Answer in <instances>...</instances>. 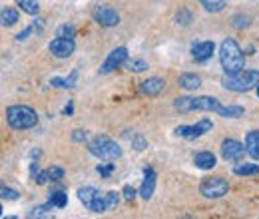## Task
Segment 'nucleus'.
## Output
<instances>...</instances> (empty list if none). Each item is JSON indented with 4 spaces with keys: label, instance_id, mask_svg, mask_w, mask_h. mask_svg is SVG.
<instances>
[{
    "label": "nucleus",
    "instance_id": "nucleus-1",
    "mask_svg": "<svg viewBox=\"0 0 259 219\" xmlns=\"http://www.w3.org/2000/svg\"><path fill=\"white\" fill-rule=\"evenodd\" d=\"M174 108L182 114H190V112H215L223 118H241L245 114V110L241 106H221L219 100L211 98V96H199V98H190V96H182L176 98Z\"/></svg>",
    "mask_w": 259,
    "mask_h": 219
},
{
    "label": "nucleus",
    "instance_id": "nucleus-2",
    "mask_svg": "<svg viewBox=\"0 0 259 219\" xmlns=\"http://www.w3.org/2000/svg\"><path fill=\"white\" fill-rule=\"evenodd\" d=\"M219 62H221V68L225 70V74H235V72L243 70L245 58H243V52H241L239 44L233 38H227V40L221 42Z\"/></svg>",
    "mask_w": 259,
    "mask_h": 219
},
{
    "label": "nucleus",
    "instance_id": "nucleus-3",
    "mask_svg": "<svg viewBox=\"0 0 259 219\" xmlns=\"http://www.w3.org/2000/svg\"><path fill=\"white\" fill-rule=\"evenodd\" d=\"M6 122L14 130H30L38 124V114L30 106H10L6 110Z\"/></svg>",
    "mask_w": 259,
    "mask_h": 219
},
{
    "label": "nucleus",
    "instance_id": "nucleus-4",
    "mask_svg": "<svg viewBox=\"0 0 259 219\" xmlns=\"http://www.w3.org/2000/svg\"><path fill=\"white\" fill-rule=\"evenodd\" d=\"M225 90L231 92H249L259 84V72L257 70H239L235 74H227L221 80Z\"/></svg>",
    "mask_w": 259,
    "mask_h": 219
},
{
    "label": "nucleus",
    "instance_id": "nucleus-5",
    "mask_svg": "<svg viewBox=\"0 0 259 219\" xmlns=\"http://www.w3.org/2000/svg\"><path fill=\"white\" fill-rule=\"evenodd\" d=\"M88 150L92 156H96L100 160H108V162H116L122 156V148L114 140H110L108 136H96L88 144Z\"/></svg>",
    "mask_w": 259,
    "mask_h": 219
},
{
    "label": "nucleus",
    "instance_id": "nucleus-6",
    "mask_svg": "<svg viewBox=\"0 0 259 219\" xmlns=\"http://www.w3.org/2000/svg\"><path fill=\"white\" fill-rule=\"evenodd\" d=\"M227 189H229V185H227V181H225L223 177H207V179H203V183L199 185L201 195H205V197H209V199L223 197V195L227 193Z\"/></svg>",
    "mask_w": 259,
    "mask_h": 219
},
{
    "label": "nucleus",
    "instance_id": "nucleus-7",
    "mask_svg": "<svg viewBox=\"0 0 259 219\" xmlns=\"http://www.w3.org/2000/svg\"><path fill=\"white\" fill-rule=\"evenodd\" d=\"M211 128H213V124L203 118V120H199L195 126H178V128H176V136L186 138V140H195V138H201L203 134L211 132Z\"/></svg>",
    "mask_w": 259,
    "mask_h": 219
},
{
    "label": "nucleus",
    "instance_id": "nucleus-8",
    "mask_svg": "<svg viewBox=\"0 0 259 219\" xmlns=\"http://www.w3.org/2000/svg\"><path fill=\"white\" fill-rule=\"evenodd\" d=\"M128 62V50L126 48H116L114 52H110V56L106 58V62L100 68V74H110L112 70L124 66Z\"/></svg>",
    "mask_w": 259,
    "mask_h": 219
},
{
    "label": "nucleus",
    "instance_id": "nucleus-9",
    "mask_svg": "<svg viewBox=\"0 0 259 219\" xmlns=\"http://www.w3.org/2000/svg\"><path fill=\"white\" fill-rule=\"evenodd\" d=\"M243 154H245V148L237 142V140H225L221 144V156L227 160V162H241L243 160Z\"/></svg>",
    "mask_w": 259,
    "mask_h": 219
},
{
    "label": "nucleus",
    "instance_id": "nucleus-10",
    "mask_svg": "<svg viewBox=\"0 0 259 219\" xmlns=\"http://www.w3.org/2000/svg\"><path fill=\"white\" fill-rule=\"evenodd\" d=\"M74 40L72 38H54L52 42H50V52L56 56V58H68V56H72V52H74Z\"/></svg>",
    "mask_w": 259,
    "mask_h": 219
},
{
    "label": "nucleus",
    "instance_id": "nucleus-11",
    "mask_svg": "<svg viewBox=\"0 0 259 219\" xmlns=\"http://www.w3.org/2000/svg\"><path fill=\"white\" fill-rule=\"evenodd\" d=\"M154 189H156V171L152 167H146L144 169V181H142V187H140V195L144 199H152Z\"/></svg>",
    "mask_w": 259,
    "mask_h": 219
},
{
    "label": "nucleus",
    "instance_id": "nucleus-12",
    "mask_svg": "<svg viewBox=\"0 0 259 219\" xmlns=\"http://www.w3.org/2000/svg\"><path fill=\"white\" fill-rule=\"evenodd\" d=\"M96 22L102 24V26H116L120 22V16H118V12L114 8L106 6V8L96 10Z\"/></svg>",
    "mask_w": 259,
    "mask_h": 219
},
{
    "label": "nucleus",
    "instance_id": "nucleus-13",
    "mask_svg": "<svg viewBox=\"0 0 259 219\" xmlns=\"http://www.w3.org/2000/svg\"><path fill=\"white\" fill-rule=\"evenodd\" d=\"M164 88H166V82L162 78H148L146 82H142L140 92L146 94V96H158Z\"/></svg>",
    "mask_w": 259,
    "mask_h": 219
},
{
    "label": "nucleus",
    "instance_id": "nucleus-14",
    "mask_svg": "<svg viewBox=\"0 0 259 219\" xmlns=\"http://www.w3.org/2000/svg\"><path fill=\"white\" fill-rule=\"evenodd\" d=\"M213 50H215L213 42H197L194 46V58L197 62H207L213 56Z\"/></svg>",
    "mask_w": 259,
    "mask_h": 219
},
{
    "label": "nucleus",
    "instance_id": "nucleus-15",
    "mask_svg": "<svg viewBox=\"0 0 259 219\" xmlns=\"http://www.w3.org/2000/svg\"><path fill=\"white\" fill-rule=\"evenodd\" d=\"M245 152L253 160H259V132L257 130L247 132V136H245Z\"/></svg>",
    "mask_w": 259,
    "mask_h": 219
},
{
    "label": "nucleus",
    "instance_id": "nucleus-16",
    "mask_svg": "<svg viewBox=\"0 0 259 219\" xmlns=\"http://www.w3.org/2000/svg\"><path fill=\"white\" fill-rule=\"evenodd\" d=\"M194 164L199 169H211V167H215V156L211 152H199L194 156Z\"/></svg>",
    "mask_w": 259,
    "mask_h": 219
},
{
    "label": "nucleus",
    "instance_id": "nucleus-17",
    "mask_svg": "<svg viewBox=\"0 0 259 219\" xmlns=\"http://www.w3.org/2000/svg\"><path fill=\"white\" fill-rule=\"evenodd\" d=\"M180 86L184 90H197L201 86V80L195 74H184V76H180Z\"/></svg>",
    "mask_w": 259,
    "mask_h": 219
},
{
    "label": "nucleus",
    "instance_id": "nucleus-18",
    "mask_svg": "<svg viewBox=\"0 0 259 219\" xmlns=\"http://www.w3.org/2000/svg\"><path fill=\"white\" fill-rule=\"evenodd\" d=\"M96 195H98V189L92 187V185H86V187H80V189H78V197H80V201H82L86 207L96 199Z\"/></svg>",
    "mask_w": 259,
    "mask_h": 219
},
{
    "label": "nucleus",
    "instance_id": "nucleus-19",
    "mask_svg": "<svg viewBox=\"0 0 259 219\" xmlns=\"http://www.w3.org/2000/svg\"><path fill=\"white\" fill-rule=\"evenodd\" d=\"M18 22V12L14 8H4L2 12H0V24L2 26H14Z\"/></svg>",
    "mask_w": 259,
    "mask_h": 219
},
{
    "label": "nucleus",
    "instance_id": "nucleus-20",
    "mask_svg": "<svg viewBox=\"0 0 259 219\" xmlns=\"http://www.w3.org/2000/svg\"><path fill=\"white\" fill-rule=\"evenodd\" d=\"M76 80H78V72L74 70L72 74H70V78H52L50 80V84L52 86H56V88H74L76 86Z\"/></svg>",
    "mask_w": 259,
    "mask_h": 219
},
{
    "label": "nucleus",
    "instance_id": "nucleus-21",
    "mask_svg": "<svg viewBox=\"0 0 259 219\" xmlns=\"http://www.w3.org/2000/svg\"><path fill=\"white\" fill-rule=\"evenodd\" d=\"M235 175H257L259 173V165L257 164H239L235 165Z\"/></svg>",
    "mask_w": 259,
    "mask_h": 219
},
{
    "label": "nucleus",
    "instance_id": "nucleus-22",
    "mask_svg": "<svg viewBox=\"0 0 259 219\" xmlns=\"http://www.w3.org/2000/svg\"><path fill=\"white\" fill-rule=\"evenodd\" d=\"M16 4H18L26 14H38V10H40L38 0H16Z\"/></svg>",
    "mask_w": 259,
    "mask_h": 219
},
{
    "label": "nucleus",
    "instance_id": "nucleus-23",
    "mask_svg": "<svg viewBox=\"0 0 259 219\" xmlns=\"http://www.w3.org/2000/svg\"><path fill=\"white\" fill-rule=\"evenodd\" d=\"M199 2L203 4V8H205L207 12H219V10L225 8L227 0H199Z\"/></svg>",
    "mask_w": 259,
    "mask_h": 219
},
{
    "label": "nucleus",
    "instance_id": "nucleus-24",
    "mask_svg": "<svg viewBox=\"0 0 259 219\" xmlns=\"http://www.w3.org/2000/svg\"><path fill=\"white\" fill-rule=\"evenodd\" d=\"M66 203H68V195L64 191H52L50 193V205L62 209V207H66Z\"/></svg>",
    "mask_w": 259,
    "mask_h": 219
},
{
    "label": "nucleus",
    "instance_id": "nucleus-25",
    "mask_svg": "<svg viewBox=\"0 0 259 219\" xmlns=\"http://www.w3.org/2000/svg\"><path fill=\"white\" fill-rule=\"evenodd\" d=\"M88 209L92 211V213H104V211H108V207H106V199H104V195H96V199L88 205Z\"/></svg>",
    "mask_w": 259,
    "mask_h": 219
},
{
    "label": "nucleus",
    "instance_id": "nucleus-26",
    "mask_svg": "<svg viewBox=\"0 0 259 219\" xmlns=\"http://www.w3.org/2000/svg\"><path fill=\"white\" fill-rule=\"evenodd\" d=\"M128 70H132V72H144L146 68H148V64L142 60V58H132V60H130L128 58Z\"/></svg>",
    "mask_w": 259,
    "mask_h": 219
},
{
    "label": "nucleus",
    "instance_id": "nucleus-27",
    "mask_svg": "<svg viewBox=\"0 0 259 219\" xmlns=\"http://www.w3.org/2000/svg\"><path fill=\"white\" fill-rule=\"evenodd\" d=\"M74 34H76V30H74L72 24H62V26L56 30V36H60V38H72Z\"/></svg>",
    "mask_w": 259,
    "mask_h": 219
},
{
    "label": "nucleus",
    "instance_id": "nucleus-28",
    "mask_svg": "<svg viewBox=\"0 0 259 219\" xmlns=\"http://www.w3.org/2000/svg\"><path fill=\"white\" fill-rule=\"evenodd\" d=\"M104 199H106V207H108V209H114V207L120 203V197H118L116 191H108V193L104 195Z\"/></svg>",
    "mask_w": 259,
    "mask_h": 219
},
{
    "label": "nucleus",
    "instance_id": "nucleus-29",
    "mask_svg": "<svg viewBox=\"0 0 259 219\" xmlns=\"http://www.w3.org/2000/svg\"><path fill=\"white\" fill-rule=\"evenodd\" d=\"M46 171H48V177H50L52 181H58V179H62V177H64V169H62V167L52 165V167H48Z\"/></svg>",
    "mask_w": 259,
    "mask_h": 219
},
{
    "label": "nucleus",
    "instance_id": "nucleus-30",
    "mask_svg": "<svg viewBox=\"0 0 259 219\" xmlns=\"http://www.w3.org/2000/svg\"><path fill=\"white\" fill-rule=\"evenodd\" d=\"M0 197H4V199H16L18 197V191L10 189V187H4V185H0Z\"/></svg>",
    "mask_w": 259,
    "mask_h": 219
},
{
    "label": "nucleus",
    "instance_id": "nucleus-31",
    "mask_svg": "<svg viewBox=\"0 0 259 219\" xmlns=\"http://www.w3.org/2000/svg\"><path fill=\"white\" fill-rule=\"evenodd\" d=\"M72 140H74V142H86V140H88V132H84V130H76V132L72 134Z\"/></svg>",
    "mask_w": 259,
    "mask_h": 219
},
{
    "label": "nucleus",
    "instance_id": "nucleus-32",
    "mask_svg": "<svg viewBox=\"0 0 259 219\" xmlns=\"http://www.w3.org/2000/svg\"><path fill=\"white\" fill-rule=\"evenodd\" d=\"M112 171H114V164H108V165H98V173H100V175H104V177H108Z\"/></svg>",
    "mask_w": 259,
    "mask_h": 219
},
{
    "label": "nucleus",
    "instance_id": "nucleus-33",
    "mask_svg": "<svg viewBox=\"0 0 259 219\" xmlns=\"http://www.w3.org/2000/svg\"><path fill=\"white\" fill-rule=\"evenodd\" d=\"M122 193H124V197H126L128 201H132V199L136 197V189H134V187H130V185H126V187L122 189Z\"/></svg>",
    "mask_w": 259,
    "mask_h": 219
},
{
    "label": "nucleus",
    "instance_id": "nucleus-34",
    "mask_svg": "<svg viewBox=\"0 0 259 219\" xmlns=\"http://www.w3.org/2000/svg\"><path fill=\"white\" fill-rule=\"evenodd\" d=\"M42 217V215H48V205H42V207H36V209H32V213H30V217Z\"/></svg>",
    "mask_w": 259,
    "mask_h": 219
},
{
    "label": "nucleus",
    "instance_id": "nucleus-35",
    "mask_svg": "<svg viewBox=\"0 0 259 219\" xmlns=\"http://www.w3.org/2000/svg\"><path fill=\"white\" fill-rule=\"evenodd\" d=\"M190 12H186V10H182V14H178V22H182V24H188L190 22Z\"/></svg>",
    "mask_w": 259,
    "mask_h": 219
},
{
    "label": "nucleus",
    "instance_id": "nucleus-36",
    "mask_svg": "<svg viewBox=\"0 0 259 219\" xmlns=\"http://www.w3.org/2000/svg\"><path fill=\"white\" fill-rule=\"evenodd\" d=\"M134 146H136L138 152H142V150L146 148V140H144V138H136V140H134Z\"/></svg>",
    "mask_w": 259,
    "mask_h": 219
},
{
    "label": "nucleus",
    "instance_id": "nucleus-37",
    "mask_svg": "<svg viewBox=\"0 0 259 219\" xmlns=\"http://www.w3.org/2000/svg\"><path fill=\"white\" fill-rule=\"evenodd\" d=\"M30 32H32V26H30V28H26L24 32H20V34L16 36V40H26V38L30 36Z\"/></svg>",
    "mask_w": 259,
    "mask_h": 219
},
{
    "label": "nucleus",
    "instance_id": "nucleus-38",
    "mask_svg": "<svg viewBox=\"0 0 259 219\" xmlns=\"http://www.w3.org/2000/svg\"><path fill=\"white\" fill-rule=\"evenodd\" d=\"M38 173H40V169H38V164H32V167H30V175H32V179H34V181H36Z\"/></svg>",
    "mask_w": 259,
    "mask_h": 219
},
{
    "label": "nucleus",
    "instance_id": "nucleus-39",
    "mask_svg": "<svg viewBox=\"0 0 259 219\" xmlns=\"http://www.w3.org/2000/svg\"><path fill=\"white\" fill-rule=\"evenodd\" d=\"M72 110H74V108H72V104H68V106L64 108V114H66V116H70V114H72Z\"/></svg>",
    "mask_w": 259,
    "mask_h": 219
},
{
    "label": "nucleus",
    "instance_id": "nucleus-40",
    "mask_svg": "<svg viewBox=\"0 0 259 219\" xmlns=\"http://www.w3.org/2000/svg\"><path fill=\"white\" fill-rule=\"evenodd\" d=\"M0 215H2V205H0Z\"/></svg>",
    "mask_w": 259,
    "mask_h": 219
},
{
    "label": "nucleus",
    "instance_id": "nucleus-41",
    "mask_svg": "<svg viewBox=\"0 0 259 219\" xmlns=\"http://www.w3.org/2000/svg\"><path fill=\"white\" fill-rule=\"evenodd\" d=\"M257 96H259V84H257Z\"/></svg>",
    "mask_w": 259,
    "mask_h": 219
}]
</instances>
